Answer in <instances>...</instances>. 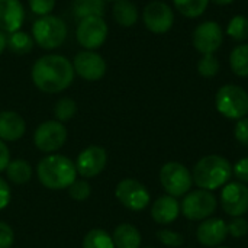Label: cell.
I'll return each instance as SVG.
<instances>
[{
  "mask_svg": "<svg viewBox=\"0 0 248 248\" xmlns=\"http://www.w3.org/2000/svg\"><path fill=\"white\" fill-rule=\"evenodd\" d=\"M179 214H180V205L177 199L170 195L158 198L151 208V217L160 225L171 224L173 221L177 219Z\"/></svg>",
  "mask_w": 248,
  "mask_h": 248,
  "instance_id": "19",
  "label": "cell"
},
{
  "mask_svg": "<svg viewBox=\"0 0 248 248\" xmlns=\"http://www.w3.org/2000/svg\"><path fill=\"white\" fill-rule=\"evenodd\" d=\"M227 33L235 41H244L248 38V19L246 16H235L231 19L227 28Z\"/></svg>",
  "mask_w": 248,
  "mask_h": 248,
  "instance_id": "29",
  "label": "cell"
},
{
  "mask_svg": "<svg viewBox=\"0 0 248 248\" xmlns=\"http://www.w3.org/2000/svg\"><path fill=\"white\" fill-rule=\"evenodd\" d=\"M32 35L33 41L41 48L54 49L64 42L67 36V26L60 17L46 15L35 20L32 26Z\"/></svg>",
  "mask_w": 248,
  "mask_h": 248,
  "instance_id": "5",
  "label": "cell"
},
{
  "mask_svg": "<svg viewBox=\"0 0 248 248\" xmlns=\"http://www.w3.org/2000/svg\"><path fill=\"white\" fill-rule=\"evenodd\" d=\"M160 182L163 189L173 198L186 195L193 183L192 173L180 163H166L160 170Z\"/></svg>",
  "mask_w": 248,
  "mask_h": 248,
  "instance_id": "6",
  "label": "cell"
},
{
  "mask_svg": "<svg viewBox=\"0 0 248 248\" xmlns=\"http://www.w3.org/2000/svg\"><path fill=\"white\" fill-rule=\"evenodd\" d=\"M217 198L211 190H193L182 202V214L190 221L208 219L217 209Z\"/></svg>",
  "mask_w": 248,
  "mask_h": 248,
  "instance_id": "7",
  "label": "cell"
},
{
  "mask_svg": "<svg viewBox=\"0 0 248 248\" xmlns=\"http://www.w3.org/2000/svg\"><path fill=\"white\" fill-rule=\"evenodd\" d=\"M90 193H92V187L86 180H74L68 187L70 198L77 201V202L86 201L90 196Z\"/></svg>",
  "mask_w": 248,
  "mask_h": 248,
  "instance_id": "31",
  "label": "cell"
},
{
  "mask_svg": "<svg viewBox=\"0 0 248 248\" xmlns=\"http://www.w3.org/2000/svg\"><path fill=\"white\" fill-rule=\"evenodd\" d=\"M7 179L15 185H25L32 179V166L25 160H13L9 163L7 169Z\"/></svg>",
  "mask_w": 248,
  "mask_h": 248,
  "instance_id": "23",
  "label": "cell"
},
{
  "mask_svg": "<svg viewBox=\"0 0 248 248\" xmlns=\"http://www.w3.org/2000/svg\"><path fill=\"white\" fill-rule=\"evenodd\" d=\"M67 141V129L58 121H46L41 124L35 134L33 142L35 147L42 153H55Z\"/></svg>",
  "mask_w": 248,
  "mask_h": 248,
  "instance_id": "9",
  "label": "cell"
},
{
  "mask_svg": "<svg viewBox=\"0 0 248 248\" xmlns=\"http://www.w3.org/2000/svg\"><path fill=\"white\" fill-rule=\"evenodd\" d=\"M103 1H118V0H103Z\"/></svg>",
  "mask_w": 248,
  "mask_h": 248,
  "instance_id": "42",
  "label": "cell"
},
{
  "mask_svg": "<svg viewBox=\"0 0 248 248\" xmlns=\"http://www.w3.org/2000/svg\"><path fill=\"white\" fill-rule=\"evenodd\" d=\"M25 10L19 0H0V31L13 33L20 29Z\"/></svg>",
  "mask_w": 248,
  "mask_h": 248,
  "instance_id": "17",
  "label": "cell"
},
{
  "mask_svg": "<svg viewBox=\"0 0 248 248\" xmlns=\"http://www.w3.org/2000/svg\"><path fill=\"white\" fill-rule=\"evenodd\" d=\"M55 0H29V7L35 15L46 16L52 12Z\"/></svg>",
  "mask_w": 248,
  "mask_h": 248,
  "instance_id": "34",
  "label": "cell"
},
{
  "mask_svg": "<svg viewBox=\"0 0 248 248\" xmlns=\"http://www.w3.org/2000/svg\"><path fill=\"white\" fill-rule=\"evenodd\" d=\"M115 248H140L141 234L131 224H121L115 228L112 235Z\"/></svg>",
  "mask_w": 248,
  "mask_h": 248,
  "instance_id": "20",
  "label": "cell"
},
{
  "mask_svg": "<svg viewBox=\"0 0 248 248\" xmlns=\"http://www.w3.org/2000/svg\"><path fill=\"white\" fill-rule=\"evenodd\" d=\"M32 80L41 92L58 93L73 83L74 67L62 55H44L32 67Z\"/></svg>",
  "mask_w": 248,
  "mask_h": 248,
  "instance_id": "1",
  "label": "cell"
},
{
  "mask_svg": "<svg viewBox=\"0 0 248 248\" xmlns=\"http://www.w3.org/2000/svg\"><path fill=\"white\" fill-rule=\"evenodd\" d=\"M77 41L87 51L100 48L108 38V25L100 16L81 19L76 31Z\"/></svg>",
  "mask_w": 248,
  "mask_h": 248,
  "instance_id": "8",
  "label": "cell"
},
{
  "mask_svg": "<svg viewBox=\"0 0 248 248\" xmlns=\"http://www.w3.org/2000/svg\"><path fill=\"white\" fill-rule=\"evenodd\" d=\"M39 182L51 190L68 189L77 177L76 164L65 155L52 154L42 158L36 167Z\"/></svg>",
  "mask_w": 248,
  "mask_h": 248,
  "instance_id": "2",
  "label": "cell"
},
{
  "mask_svg": "<svg viewBox=\"0 0 248 248\" xmlns=\"http://www.w3.org/2000/svg\"><path fill=\"white\" fill-rule=\"evenodd\" d=\"M214 3H217V4H221V6H224V4H230V3H232L234 0H212Z\"/></svg>",
  "mask_w": 248,
  "mask_h": 248,
  "instance_id": "41",
  "label": "cell"
},
{
  "mask_svg": "<svg viewBox=\"0 0 248 248\" xmlns=\"http://www.w3.org/2000/svg\"><path fill=\"white\" fill-rule=\"evenodd\" d=\"M217 248H227V247H217Z\"/></svg>",
  "mask_w": 248,
  "mask_h": 248,
  "instance_id": "43",
  "label": "cell"
},
{
  "mask_svg": "<svg viewBox=\"0 0 248 248\" xmlns=\"http://www.w3.org/2000/svg\"><path fill=\"white\" fill-rule=\"evenodd\" d=\"M228 234V228L224 219L221 218H208L205 219L196 231L198 241L206 247L219 246Z\"/></svg>",
  "mask_w": 248,
  "mask_h": 248,
  "instance_id": "16",
  "label": "cell"
},
{
  "mask_svg": "<svg viewBox=\"0 0 248 248\" xmlns=\"http://www.w3.org/2000/svg\"><path fill=\"white\" fill-rule=\"evenodd\" d=\"M33 38L22 31H16L13 33H10L9 39H7V46L12 52L15 54H28L32 51L33 48Z\"/></svg>",
  "mask_w": 248,
  "mask_h": 248,
  "instance_id": "25",
  "label": "cell"
},
{
  "mask_svg": "<svg viewBox=\"0 0 248 248\" xmlns=\"http://www.w3.org/2000/svg\"><path fill=\"white\" fill-rule=\"evenodd\" d=\"M26 124L23 118L12 110L0 112V140L1 141H17L23 137Z\"/></svg>",
  "mask_w": 248,
  "mask_h": 248,
  "instance_id": "18",
  "label": "cell"
},
{
  "mask_svg": "<svg viewBox=\"0 0 248 248\" xmlns=\"http://www.w3.org/2000/svg\"><path fill=\"white\" fill-rule=\"evenodd\" d=\"M83 248H115L112 237L103 230H92L83 240Z\"/></svg>",
  "mask_w": 248,
  "mask_h": 248,
  "instance_id": "27",
  "label": "cell"
},
{
  "mask_svg": "<svg viewBox=\"0 0 248 248\" xmlns=\"http://www.w3.org/2000/svg\"><path fill=\"white\" fill-rule=\"evenodd\" d=\"M9 163H10V151L4 144V141L0 140V171L6 170Z\"/></svg>",
  "mask_w": 248,
  "mask_h": 248,
  "instance_id": "39",
  "label": "cell"
},
{
  "mask_svg": "<svg viewBox=\"0 0 248 248\" xmlns=\"http://www.w3.org/2000/svg\"><path fill=\"white\" fill-rule=\"evenodd\" d=\"M221 203L228 215L243 217L248 211V187L241 182L227 183L221 192Z\"/></svg>",
  "mask_w": 248,
  "mask_h": 248,
  "instance_id": "14",
  "label": "cell"
},
{
  "mask_svg": "<svg viewBox=\"0 0 248 248\" xmlns=\"http://www.w3.org/2000/svg\"><path fill=\"white\" fill-rule=\"evenodd\" d=\"M157 238L161 244L167 246V247H180L185 243V238L182 237V234L174 232L171 230H160L157 231Z\"/></svg>",
  "mask_w": 248,
  "mask_h": 248,
  "instance_id": "32",
  "label": "cell"
},
{
  "mask_svg": "<svg viewBox=\"0 0 248 248\" xmlns=\"http://www.w3.org/2000/svg\"><path fill=\"white\" fill-rule=\"evenodd\" d=\"M113 17L121 26H132L138 20V9L129 0H118L113 4Z\"/></svg>",
  "mask_w": 248,
  "mask_h": 248,
  "instance_id": "21",
  "label": "cell"
},
{
  "mask_svg": "<svg viewBox=\"0 0 248 248\" xmlns=\"http://www.w3.org/2000/svg\"><path fill=\"white\" fill-rule=\"evenodd\" d=\"M176 9L186 17H198L201 16L211 0H173Z\"/></svg>",
  "mask_w": 248,
  "mask_h": 248,
  "instance_id": "26",
  "label": "cell"
},
{
  "mask_svg": "<svg viewBox=\"0 0 248 248\" xmlns=\"http://www.w3.org/2000/svg\"><path fill=\"white\" fill-rule=\"evenodd\" d=\"M222 41H224L222 28L212 20L199 23L193 32V45L202 55L214 54L217 49H219Z\"/></svg>",
  "mask_w": 248,
  "mask_h": 248,
  "instance_id": "13",
  "label": "cell"
},
{
  "mask_svg": "<svg viewBox=\"0 0 248 248\" xmlns=\"http://www.w3.org/2000/svg\"><path fill=\"white\" fill-rule=\"evenodd\" d=\"M7 46V39H6V36H4V33L0 31V54L4 51V48Z\"/></svg>",
  "mask_w": 248,
  "mask_h": 248,
  "instance_id": "40",
  "label": "cell"
},
{
  "mask_svg": "<svg viewBox=\"0 0 248 248\" xmlns=\"http://www.w3.org/2000/svg\"><path fill=\"white\" fill-rule=\"evenodd\" d=\"M115 195L129 211H142L150 203V193L147 187L135 179L121 180L116 186Z\"/></svg>",
  "mask_w": 248,
  "mask_h": 248,
  "instance_id": "10",
  "label": "cell"
},
{
  "mask_svg": "<svg viewBox=\"0 0 248 248\" xmlns=\"http://www.w3.org/2000/svg\"><path fill=\"white\" fill-rule=\"evenodd\" d=\"M12 198V192H10V186L6 180H3L0 177V211L4 209Z\"/></svg>",
  "mask_w": 248,
  "mask_h": 248,
  "instance_id": "38",
  "label": "cell"
},
{
  "mask_svg": "<svg viewBox=\"0 0 248 248\" xmlns=\"http://www.w3.org/2000/svg\"><path fill=\"white\" fill-rule=\"evenodd\" d=\"M217 109L230 119H243L248 115V93L240 86H222L215 97Z\"/></svg>",
  "mask_w": 248,
  "mask_h": 248,
  "instance_id": "4",
  "label": "cell"
},
{
  "mask_svg": "<svg viewBox=\"0 0 248 248\" xmlns=\"http://www.w3.org/2000/svg\"><path fill=\"white\" fill-rule=\"evenodd\" d=\"M106 163H108L106 150L99 145H90L78 154L77 161L74 164H76L77 174H80L84 179H90L100 174L105 170Z\"/></svg>",
  "mask_w": 248,
  "mask_h": 248,
  "instance_id": "12",
  "label": "cell"
},
{
  "mask_svg": "<svg viewBox=\"0 0 248 248\" xmlns=\"http://www.w3.org/2000/svg\"><path fill=\"white\" fill-rule=\"evenodd\" d=\"M144 23L153 33H166L170 31L174 22V15L171 7L164 1H151L144 9Z\"/></svg>",
  "mask_w": 248,
  "mask_h": 248,
  "instance_id": "11",
  "label": "cell"
},
{
  "mask_svg": "<svg viewBox=\"0 0 248 248\" xmlns=\"http://www.w3.org/2000/svg\"><path fill=\"white\" fill-rule=\"evenodd\" d=\"M76 110H77L76 102L70 97H62L55 103L54 115H55V119L62 124V122L70 121L76 115Z\"/></svg>",
  "mask_w": 248,
  "mask_h": 248,
  "instance_id": "28",
  "label": "cell"
},
{
  "mask_svg": "<svg viewBox=\"0 0 248 248\" xmlns=\"http://www.w3.org/2000/svg\"><path fill=\"white\" fill-rule=\"evenodd\" d=\"M228 234H231L234 238H243L248 234V221L243 217L234 218L230 224H227Z\"/></svg>",
  "mask_w": 248,
  "mask_h": 248,
  "instance_id": "33",
  "label": "cell"
},
{
  "mask_svg": "<svg viewBox=\"0 0 248 248\" xmlns=\"http://www.w3.org/2000/svg\"><path fill=\"white\" fill-rule=\"evenodd\" d=\"M147 248H153V247H147Z\"/></svg>",
  "mask_w": 248,
  "mask_h": 248,
  "instance_id": "44",
  "label": "cell"
},
{
  "mask_svg": "<svg viewBox=\"0 0 248 248\" xmlns=\"http://www.w3.org/2000/svg\"><path fill=\"white\" fill-rule=\"evenodd\" d=\"M105 3L103 0H74L73 1V15L80 22L81 19L92 16H103Z\"/></svg>",
  "mask_w": 248,
  "mask_h": 248,
  "instance_id": "22",
  "label": "cell"
},
{
  "mask_svg": "<svg viewBox=\"0 0 248 248\" xmlns=\"http://www.w3.org/2000/svg\"><path fill=\"white\" fill-rule=\"evenodd\" d=\"M198 71L202 77H214L219 71V61L214 54H203L198 62Z\"/></svg>",
  "mask_w": 248,
  "mask_h": 248,
  "instance_id": "30",
  "label": "cell"
},
{
  "mask_svg": "<svg viewBox=\"0 0 248 248\" xmlns=\"http://www.w3.org/2000/svg\"><path fill=\"white\" fill-rule=\"evenodd\" d=\"M74 71L87 81L100 80L106 73V62L94 51H83L74 57Z\"/></svg>",
  "mask_w": 248,
  "mask_h": 248,
  "instance_id": "15",
  "label": "cell"
},
{
  "mask_svg": "<svg viewBox=\"0 0 248 248\" xmlns=\"http://www.w3.org/2000/svg\"><path fill=\"white\" fill-rule=\"evenodd\" d=\"M234 135L237 138V141L243 145L248 147V119L247 118H243V119H238V122L235 124V128H234Z\"/></svg>",
  "mask_w": 248,
  "mask_h": 248,
  "instance_id": "35",
  "label": "cell"
},
{
  "mask_svg": "<svg viewBox=\"0 0 248 248\" xmlns=\"http://www.w3.org/2000/svg\"><path fill=\"white\" fill-rule=\"evenodd\" d=\"M15 241V234L10 225L0 222V248H12Z\"/></svg>",
  "mask_w": 248,
  "mask_h": 248,
  "instance_id": "36",
  "label": "cell"
},
{
  "mask_svg": "<svg viewBox=\"0 0 248 248\" xmlns=\"http://www.w3.org/2000/svg\"><path fill=\"white\" fill-rule=\"evenodd\" d=\"M232 174V166L222 155H206L201 158L193 169V182L203 190H215L228 183Z\"/></svg>",
  "mask_w": 248,
  "mask_h": 248,
  "instance_id": "3",
  "label": "cell"
},
{
  "mask_svg": "<svg viewBox=\"0 0 248 248\" xmlns=\"http://www.w3.org/2000/svg\"><path fill=\"white\" fill-rule=\"evenodd\" d=\"M230 65L237 76L248 77V44L238 45L232 49L230 55Z\"/></svg>",
  "mask_w": 248,
  "mask_h": 248,
  "instance_id": "24",
  "label": "cell"
},
{
  "mask_svg": "<svg viewBox=\"0 0 248 248\" xmlns=\"http://www.w3.org/2000/svg\"><path fill=\"white\" fill-rule=\"evenodd\" d=\"M232 173L235 174V177L238 179V182L241 183H248V157L240 160L234 167H232Z\"/></svg>",
  "mask_w": 248,
  "mask_h": 248,
  "instance_id": "37",
  "label": "cell"
}]
</instances>
